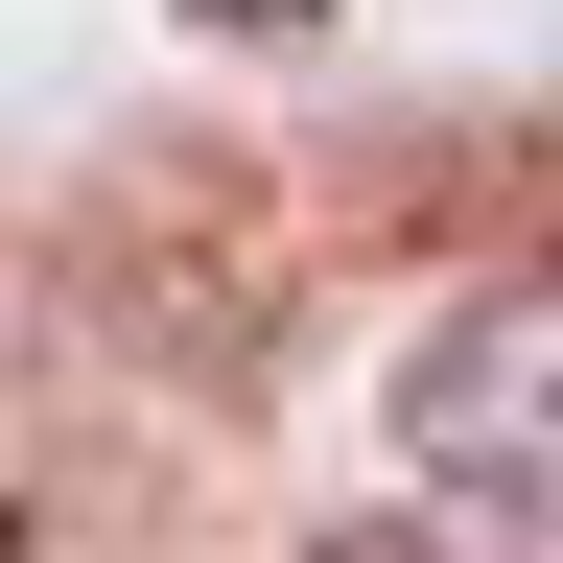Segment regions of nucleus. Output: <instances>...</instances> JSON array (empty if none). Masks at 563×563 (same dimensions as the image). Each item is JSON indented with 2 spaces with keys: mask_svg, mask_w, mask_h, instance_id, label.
Wrapping results in <instances>:
<instances>
[{
  "mask_svg": "<svg viewBox=\"0 0 563 563\" xmlns=\"http://www.w3.org/2000/svg\"><path fill=\"white\" fill-rule=\"evenodd\" d=\"M399 470L563 540V282H493V306H446L399 352Z\"/></svg>",
  "mask_w": 563,
  "mask_h": 563,
  "instance_id": "nucleus-1",
  "label": "nucleus"
},
{
  "mask_svg": "<svg viewBox=\"0 0 563 563\" xmlns=\"http://www.w3.org/2000/svg\"><path fill=\"white\" fill-rule=\"evenodd\" d=\"M306 563H470V517H422V493H376V517H329Z\"/></svg>",
  "mask_w": 563,
  "mask_h": 563,
  "instance_id": "nucleus-2",
  "label": "nucleus"
}]
</instances>
